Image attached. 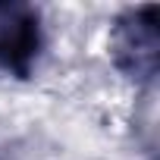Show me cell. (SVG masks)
<instances>
[{
    "label": "cell",
    "instance_id": "obj_1",
    "mask_svg": "<svg viewBox=\"0 0 160 160\" xmlns=\"http://www.w3.org/2000/svg\"><path fill=\"white\" fill-rule=\"evenodd\" d=\"M110 63L135 85H151L160 66V7L144 3L122 10L110 25Z\"/></svg>",
    "mask_w": 160,
    "mask_h": 160
},
{
    "label": "cell",
    "instance_id": "obj_2",
    "mask_svg": "<svg viewBox=\"0 0 160 160\" xmlns=\"http://www.w3.org/2000/svg\"><path fill=\"white\" fill-rule=\"evenodd\" d=\"M44 53V22L32 3L0 0V75L32 78Z\"/></svg>",
    "mask_w": 160,
    "mask_h": 160
},
{
    "label": "cell",
    "instance_id": "obj_3",
    "mask_svg": "<svg viewBox=\"0 0 160 160\" xmlns=\"http://www.w3.org/2000/svg\"><path fill=\"white\" fill-rule=\"evenodd\" d=\"M0 160H7V157H3V154H0Z\"/></svg>",
    "mask_w": 160,
    "mask_h": 160
}]
</instances>
